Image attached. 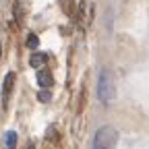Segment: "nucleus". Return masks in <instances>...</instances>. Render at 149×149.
<instances>
[{
    "label": "nucleus",
    "mask_w": 149,
    "mask_h": 149,
    "mask_svg": "<svg viewBox=\"0 0 149 149\" xmlns=\"http://www.w3.org/2000/svg\"><path fill=\"white\" fill-rule=\"evenodd\" d=\"M97 95L100 102L104 106H110L116 97V85H114V74H112L108 68L100 70V79H97Z\"/></svg>",
    "instance_id": "1"
},
{
    "label": "nucleus",
    "mask_w": 149,
    "mask_h": 149,
    "mask_svg": "<svg viewBox=\"0 0 149 149\" xmlns=\"http://www.w3.org/2000/svg\"><path fill=\"white\" fill-rule=\"evenodd\" d=\"M118 143V130L112 126H102L93 137V149H108Z\"/></svg>",
    "instance_id": "2"
},
{
    "label": "nucleus",
    "mask_w": 149,
    "mask_h": 149,
    "mask_svg": "<svg viewBox=\"0 0 149 149\" xmlns=\"http://www.w3.org/2000/svg\"><path fill=\"white\" fill-rule=\"evenodd\" d=\"M13 85H15V72H6L4 77V83H2V108L8 106V100H10V91H13Z\"/></svg>",
    "instance_id": "3"
},
{
    "label": "nucleus",
    "mask_w": 149,
    "mask_h": 149,
    "mask_svg": "<svg viewBox=\"0 0 149 149\" xmlns=\"http://www.w3.org/2000/svg\"><path fill=\"white\" fill-rule=\"evenodd\" d=\"M48 62V54H42V52H37V54H31V58H29V64L33 68H40V66H46Z\"/></svg>",
    "instance_id": "4"
},
{
    "label": "nucleus",
    "mask_w": 149,
    "mask_h": 149,
    "mask_svg": "<svg viewBox=\"0 0 149 149\" xmlns=\"http://www.w3.org/2000/svg\"><path fill=\"white\" fill-rule=\"evenodd\" d=\"M37 83H40V87H52L54 79H52V74L48 70H40L37 72Z\"/></svg>",
    "instance_id": "5"
},
{
    "label": "nucleus",
    "mask_w": 149,
    "mask_h": 149,
    "mask_svg": "<svg viewBox=\"0 0 149 149\" xmlns=\"http://www.w3.org/2000/svg\"><path fill=\"white\" fill-rule=\"evenodd\" d=\"M4 143H6V147H15L17 145V133H15V130H8V133H6Z\"/></svg>",
    "instance_id": "6"
},
{
    "label": "nucleus",
    "mask_w": 149,
    "mask_h": 149,
    "mask_svg": "<svg viewBox=\"0 0 149 149\" xmlns=\"http://www.w3.org/2000/svg\"><path fill=\"white\" fill-rule=\"evenodd\" d=\"M37 100H40V102H44V104L52 100V95H50V91H48V87H42V91L37 93Z\"/></svg>",
    "instance_id": "7"
},
{
    "label": "nucleus",
    "mask_w": 149,
    "mask_h": 149,
    "mask_svg": "<svg viewBox=\"0 0 149 149\" xmlns=\"http://www.w3.org/2000/svg\"><path fill=\"white\" fill-rule=\"evenodd\" d=\"M37 46H40V37L31 33V35L27 37V48H31V50H33V48H37Z\"/></svg>",
    "instance_id": "8"
},
{
    "label": "nucleus",
    "mask_w": 149,
    "mask_h": 149,
    "mask_svg": "<svg viewBox=\"0 0 149 149\" xmlns=\"http://www.w3.org/2000/svg\"><path fill=\"white\" fill-rule=\"evenodd\" d=\"M0 52H2V50H0Z\"/></svg>",
    "instance_id": "9"
}]
</instances>
